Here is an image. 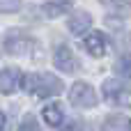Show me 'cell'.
Returning <instances> with one entry per match:
<instances>
[{"label":"cell","instance_id":"17","mask_svg":"<svg viewBox=\"0 0 131 131\" xmlns=\"http://www.w3.org/2000/svg\"><path fill=\"white\" fill-rule=\"evenodd\" d=\"M5 129V113H2V111H0V131Z\"/></svg>","mask_w":131,"mask_h":131},{"label":"cell","instance_id":"10","mask_svg":"<svg viewBox=\"0 0 131 131\" xmlns=\"http://www.w3.org/2000/svg\"><path fill=\"white\" fill-rule=\"evenodd\" d=\"M44 120L48 122V127H60V124H62V120H64L62 108H60L58 104H48V106L44 108Z\"/></svg>","mask_w":131,"mask_h":131},{"label":"cell","instance_id":"14","mask_svg":"<svg viewBox=\"0 0 131 131\" xmlns=\"http://www.w3.org/2000/svg\"><path fill=\"white\" fill-rule=\"evenodd\" d=\"M21 131H39L35 115H25V117H23V127H21Z\"/></svg>","mask_w":131,"mask_h":131},{"label":"cell","instance_id":"3","mask_svg":"<svg viewBox=\"0 0 131 131\" xmlns=\"http://www.w3.org/2000/svg\"><path fill=\"white\" fill-rule=\"evenodd\" d=\"M104 97L108 101H113L115 106H131V90L124 88L115 78H111V81L104 83Z\"/></svg>","mask_w":131,"mask_h":131},{"label":"cell","instance_id":"9","mask_svg":"<svg viewBox=\"0 0 131 131\" xmlns=\"http://www.w3.org/2000/svg\"><path fill=\"white\" fill-rule=\"evenodd\" d=\"M92 25V16L90 14H85V12H78V14H74L71 18H69V30H71V35H85V30Z\"/></svg>","mask_w":131,"mask_h":131},{"label":"cell","instance_id":"18","mask_svg":"<svg viewBox=\"0 0 131 131\" xmlns=\"http://www.w3.org/2000/svg\"><path fill=\"white\" fill-rule=\"evenodd\" d=\"M81 131H92V129L90 127H81Z\"/></svg>","mask_w":131,"mask_h":131},{"label":"cell","instance_id":"7","mask_svg":"<svg viewBox=\"0 0 131 131\" xmlns=\"http://www.w3.org/2000/svg\"><path fill=\"white\" fill-rule=\"evenodd\" d=\"M83 46H85V51H88L90 55L101 58V55L106 53V35H104V32H90V35L85 37Z\"/></svg>","mask_w":131,"mask_h":131},{"label":"cell","instance_id":"5","mask_svg":"<svg viewBox=\"0 0 131 131\" xmlns=\"http://www.w3.org/2000/svg\"><path fill=\"white\" fill-rule=\"evenodd\" d=\"M55 67L60 71H67V74H74L78 69V62H76V58H74L69 46H64V44L58 46V51H55Z\"/></svg>","mask_w":131,"mask_h":131},{"label":"cell","instance_id":"2","mask_svg":"<svg viewBox=\"0 0 131 131\" xmlns=\"http://www.w3.org/2000/svg\"><path fill=\"white\" fill-rule=\"evenodd\" d=\"M69 101H71V106H76V108H92V106L97 104V94H94V90H92L88 83L78 81V83H74L71 90H69Z\"/></svg>","mask_w":131,"mask_h":131},{"label":"cell","instance_id":"16","mask_svg":"<svg viewBox=\"0 0 131 131\" xmlns=\"http://www.w3.org/2000/svg\"><path fill=\"white\" fill-rule=\"evenodd\" d=\"M78 129H81V127H78V122H69L62 131H78Z\"/></svg>","mask_w":131,"mask_h":131},{"label":"cell","instance_id":"8","mask_svg":"<svg viewBox=\"0 0 131 131\" xmlns=\"http://www.w3.org/2000/svg\"><path fill=\"white\" fill-rule=\"evenodd\" d=\"M101 131H131V120L122 113H115V115H108L104 120V127Z\"/></svg>","mask_w":131,"mask_h":131},{"label":"cell","instance_id":"11","mask_svg":"<svg viewBox=\"0 0 131 131\" xmlns=\"http://www.w3.org/2000/svg\"><path fill=\"white\" fill-rule=\"evenodd\" d=\"M41 9H44V14H46L48 18H55V16H60V14H67V12L71 9V5H69V2H46Z\"/></svg>","mask_w":131,"mask_h":131},{"label":"cell","instance_id":"12","mask_svg":"<svg viewBox=\"0 0 131 131\" xmlns=\"http://www.w3.org/2000/svg\"><path fill=\"white\" fill-rule=\"evenodd\" d=\"M115 71L124 78H131V55H122L117 62H115Z\"/></svg>","mask_w":131,"mask_h":131},{"label":"cell","instance_id":"1","mask_svg":"<svg viewBox=\"0 0 131 131\" xmlns=\"http://www.w3.org/2000/svg\"><path fill=\"white\" fill-rule=\"evenodd\" d=\"M23 83H25V90L32 92L39 99H46V97H53V94L62 92V81L53 74H32Z\"/></svg>","mask_w":131,"mask_h":131},{"label":"cell","instance_id":"6","mask_svg":"<svg viewBox=\"0 0 131 131\" xmlns=\"http://www.w3.org/2000/svg\"><path fill=\"white\" fill-rule=\"evenodd\" d=\"M18 83H21V71H18L16 67H9V69H2V71H0V92H2V94L16 92Z\"/></svg>","mask_w":131,"mask_h":131},{"label":"cell","instance_id":"13","mask_svg":"<svg viewBox=\"0 0 131 131\" xmlns=\"http://www.w3.org/2000/svg\"><path fill=\"white\" fill-rule=\"evenodd\" d=\"M106 7L113 9V12H117L120 16L122 14L124 16H131V2H106Z\"/></svg>","mask_w":131,"mask_h":131},{"label":"cell","instance_id":"4","mask_svg":"<svg viewBox=\"0 0 131 131\" xmlns=\"http://www.w3.org/2000/svg\"><path fill=\"white\" fill-rule=\"evenodd\" d=\"M32 48V37H28L21 30H9V35L5 37V51L12 55H23Z\"/></svg>","mask_w":131,"mask_h":131},{"label":"cell","instance_id":"15","mask_svg":"<svg viewBox=\"0 0 131 131\" xmlns=\"http://www.w3.org/2000/svg\"><path fill=\"white\" fill-rule=\"evenodd\" d=\"M21 9V2L18 0H9V2H2L0 0V12H18Z\"/></svg>","mask_w":131,"mask_h":131}]
</instances>
